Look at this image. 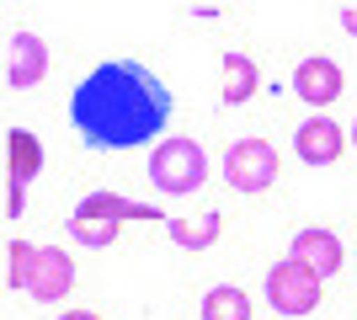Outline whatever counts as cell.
Here are the masks:
<instances>
[{
  "instance_id": "1",
  "label": "cell",
  "mask_w": 357,
  "mask_h": 320,
  "mask_svg": "<svg viewBox=\"0 0 357 320\" xmlns=\"http://www.w3.org/2000/svg\"><path fill=\"white\" fill-rule=\"evenodd\" d=\"M70 118L86 144L96 150H128V144H149L171 123V91L149 75L144 64H96L80 86H75Z\"/></svg>"
},
{
  "instance_id": "2",
  "label": "cell",
  "mask_w": 357,
  "mask_h": 320,
  "mask_svg": "<svg viewBox=\"0 0 357 320\" xmlns=\"http://www.w3.org/2000/svg\"><path fill=\"white\" fill-rule=\"evenodd\" d=\"M203 176H208V160H203V150L192 139H171V144H160L149 155V182L160 192H197Z\"/></svg>"
},
{
  "instance_id": "3",
  "label": "cell",
  "mask_w": 357,
  "mask_h": 320,
  "mask_svg": "<svg viewBox=\"0 0 357 320\" xmlns=\"http://www.w3.org/2000/svg\"><path fill=\"white\" fill-rule=\"evenodd\" d=\"M267 299L272 310H283V315H310L320 305V273H310L304 261H283V267H272L267 277Z\"/></svg>"
},
{
  "instance_id": "4",
  "label": "cell",
  "mask_w": 357,
  "mask_h": 320,
  "mask_svg": "<svg viewBox=\"0 0 357 320\" xmlns=\"http://www.w3.org/2000/svg\"><path fill=\"white\" fill-rule=\"evenodd\" d=\"M224 176H229L235 192H261V187H272V176H278V155H272V144H261V139H240L235 150L224 155Z\"/></svg>"
},
{
  "instance_id": "5",
  "label": "cell",
  "mask_w": 357,
  "mask_h": 320,
  "mask_svg": "<svg viewBox=\"0 0 357 320\" xmlns=\"http://www.w3.org/2000/svg\"><path fill=\"white\" fill-rule=\"evenodd\" d=\"M294 86H298V96H304V102L326 107L331 96L342 91V70H336L331 59H304V64H298V75H294Z\"/></svg>"
},
{
  "instance_id": "6",
  "label": "cell",
  "mask_w": 357,
  "mask_h": 320,
  "mask_svg": "<svg viewBox=\"0 0 357 320\" xmlns=\"http://www.w3.org/2000/svg\"><path fill=\"white\" fill-rule=\"evenodd\" d=\"M336 150H342V128L331 118H314L298 128V155L310 160V166H326V160H336Z\"/></svg>"
},
{
  "instance_id": "7",
  "label": "cell",
  "mask_w": 357,
  "mask_h": 320,
  "mask_svg": "<svg viewBox=\"0 0 357 320\" xmlns=\"http://www.w3.org/2000/svg\"><path fill=\"white\" fill-rule=\"evenodd\" d=\"M294 261H310L320 277H331L336 267H342V245L331 241L326 229H310V235H298V257Z\"/></svg>"
},
{
  "instance_id": "8",
  "label": "cell",
  "mask_w": 357,
  "mask_h": 320,
  "mask_svg": "<svg viewBox=\"0 0 357 320\" xmlns=\"http://www.w3.org/2000/svg\"><path fill=\"white\" fill-rule=\"evenodd\" d=\"M6 75H11V86H32V80L43 75V43H38V38H16Z\"/></svg>"
},
{
  "instance_id": "9",
  "label": "cell",
  "mask_w": 357,
  "mask_h": 320,
  "mask_svg": "<svg viewBox=\"0 0 357 320\" xmlns=\"http://www.w3.org/2000/svg\"><path fill=\"white\" fill-rule=\"evenodd\" d=\"M32 166H38V139L16 128V134H11V192H16L11 213L22 208V182H27V176H32Z\"/></svg>"
},
{
  "instance_id": "10",
  "label": "cell",
  "mask_w": 357,
  "mask_h": 320,
  "mask_svg": "<svg viewBox=\"0 0 357 320\" xmlns=\"http://www.w3.org/2000/svg\"><path fill=\"white\" fill-rule=\"evenodd\" d=\"M203 320H251V299L240 289H213L203 299Z\"/></svg>"
},
{
  "instance_id": "11",
  "label": "cell",
  "mask_w": 357,
  "mask_h": 320,
  "mask_svg": "<svg viewBox=\"0 0 357 320\" xmlns=\"http://www.w3.org/2000/svg\"><path fill=\"white\" fill-rule=\"evenodd\" d=\"M229 70H224V102L235 107V102H245V96L256 91V70H251V59H245V54H229Z\"/></svg>"
},
{
  "instance_id": "12",
  "label": "cell",
  "mask_w": 357,
  "mask_h": 320,
  "mask_svg": "<svg viewBox=\"0 0 357 320\" xmlns=\"http://www.w3.org/2000/svg\"><path fill=\"white\" fill-rule=\"evenodd\" d=\"M70 289V261L64 257H43V277H32V294L38 299H54V294Z\"/></svg>"
},
{
  "instance_id": "13",
  "label": "cell",
  "mask_w": 357,
  "mask_h": 320,
  "mask_svg": "<svg viewBox=\"0 0 357 320\" xmlns=\"http://www.w3.org/2000/svg\"><path fill=\"white\" fill-rule=\"evenodd\" d=\"M342 22H347V32H357V6H347V11H342Z\"/></svg>"
},
{
  "instance_id": "14",
  "label": "cell",
  "mask_w": 357,
  "mask_h": 320,
  "mask_svg": "<svg viewBox=\"0 0 357 320\" xmlns=\"http://www.w3.org/2000/svg\"><path fill=\"white\" fill-rule=\"evenodd\" d=\"M64 320H96V315H64Z\"/></svg>"
}]
</instances>
